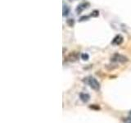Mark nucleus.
I'll list each match as a JSON object with an SVG mask.
<instances>
[{
    "label": "nucleus",
    "mask_w": 131,
    "mask_h": 123,
    "mask_svg": "<svg viewBox=\"0 0 131 123\" xmlns=\"http://www.w3.org/2000/svg\"><path fill=\"white\" fill-rule=\"evenodd\" d=\"M85 79V80H84V81L86 82L87 84L93 89V90H94L96 91H98L99 90H100V87H101L100 83L97 81V79L93 77V76H89V77H86Z\"/></svg>",
    "instance_id": "obj_1"
},
{
    "label": "nucleus",
    "mask_w": 131,
    "mask_h": 123,
    "mask_svg": "<svg viewBox=\"0 0 131 123\" xmlns=\"http://www.w3.org/2000/svg\"><path fill=\"white\" fill-rule=\"evenodd\" d=\"M129 61V58L125 57L124 55L120 54V53H115L113 54V56L111 58V62L112 63H127Z\"/></svg>",
    "instance_id": "obj_2"
},
{
    "label": "nucleus",
    "mask_w": 131,
    "mask_h": 123,
    "mask_svg": "<svg viewBox=\"0 0 131 123\" xmlns=\"http://www.w3.org/2000/svg\"><path fill=\"white\" fill-rule=\"evenodd\" d=\"M65 59L66 61L70 62V63H75L79 59V53L78 52H71L65 57Z\"/></svg>",
    "instance_id": "obj_3"
},
{
    "label": "nucleus",
    "mask_w": 131,
    "mask_h": 123,
    "mask_svg": "<svg viewBox=\"0 0 131 123\" xmlns=\"http://www.w3.org/2000/svg\"><path fill=\"white\" fill-rule=\"evenodd\" d=\"M124 41V38L122 35H117L115 38L113 39V40L111 41V44L113 45H120Z\"/></svg>",
    "instance_id": "obj_4"
},
{
    "label": "nucleus",
    "mask_w": 131,
    "mask_h": 123,
    "mask_svg": "<svg viewBox=\"0 0 131 123\" xmlns=\"http://www.w3.org/2000/svg\"><path fill=\"white\" fill-rule=\"evenodd\" d=\"M80 98L83 103H88L90 100V95L89 94L80 93Z\"/></svg>",
    "instance_id": "obj_5"
},
{
    "label": "nucleus",
    "mask_w": 131,
    "mask_h": 123,
    "mask_svg": "<svg viewBox=\"0 0 131 123\" xmlns=\"http://www.w3.org/2000/svg\"><path fill=\"white\" fill-rule=\"evenodd\" d=\"M70 13V8L67 5H64L63 7V16H67Z\"/></svg>",
    "instance_id": "obj_6"
},
{
    "label": "nucleus",
    "mask_w": 131,
    "mask_h": 123,
    "mask_svg": "<svg viewBox=\"0 0 131 123\" xmlns=\"http://www.w3.org/2000/svg\"><path fill=\"white\" fill-rule=\"evenodd\" d=\"M67 24L68 26L70 27H73L75 26V20L73 18H70V19H67Z\"/></svg>",
    "instance_id": "obj_7"
},
{
    "label": "nucleus",
    "mask_w": 131,
    "mask_h": 123,
    "mask_svg": "<svg viewBox=\"0 0 131 123\" xmlns=\"http://www.w3.org/2000/svg\"><path fill=\"white\" fill-rule=\"evenodd\" d=\"M80 57H81V58H82L84 61H88L89 59V55L88 53H82Z\"/></svg>",
    "instance_id": "obj_8"
},
{
    "label": "nucleus",
    "mask_w": 131,
    "mask_h": 123,
    "mask_svg": "<svg viewBox=\"0 0 131 123\" xmlns=\"http://www.w3.org/2000/svg\"><path fill=\"white\" fill-rule=\"evenodd\" d=\"M99 16V11L98 10H93L92 12V13H91V17H98Z\"/></svg>",
    "instance_id": "obj_9"
},
{
    "label": "nucleus",
    "mask_w": 131,
    "mask_h": 123,
    "mask_svg": "<svg viewBox=\"0 0 131 123\" xmlns=\"http://www.w3.org/2000/svg\"><path fill=\"white\" fill-rule=\"evenodd\" d=\"M89 107L91 109H94V110H100V107L98 105H95V104H93V105H91L89 106Z\"/></svg>",
    "instance_id": "obj_10"
},
{
    "label": "nucleus",
    "mask_w": 131,
    "mask_h": 123,
    "mask_svg": "<svg viewBox=\"0 0 131 123\" xmlns=\"http://www.w3.org/2000/svg\"><path fill=\"white\" fill-rule=\"evenodd\" d=\"M89 16H83V17H81L80 18V21H87V20H89Z\"/></svg>",
    "instance_id": "obj_11"
},
{
    "label": "nucleus",
    "mask_w": 131,
    "mask_h": 123,
    "mask_svg": "<svg viewBox=\"0 0 131 123\" xmlns=\"http://www.w3.org/2000/svg\"><path fill=\"white\" fill-rule=\"evenodd\" d=\"M124 123H131V117H127L124 120Z\"/></svg>",
    "instance_id": "obj_12"
}]
</instances>
